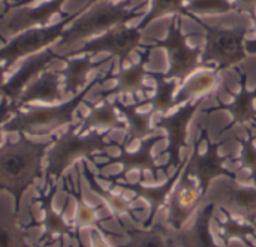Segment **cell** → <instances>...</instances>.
Here are the masks:
<instances>
[{"label":"cell","instance_id":"cell-1","mask_svg":"<svg viewBox=\"0 0 256 247\" xmlns=\"http://www.w3.org/2000/svg\"><path fill=\"white\" fill-rule=\"evenodd\" d=\"M57 136L46 141H34L20 134L18 140H6L0 146V190L9 194L14 200V212L18 214L21 200L45 174L44 159Z\"/></svg>","mask_w":256,"mask_h":247},{"label":"cell","instance_id":"cell-2","mask_svg":"<svg viewBox=\"0 0 256 247\" xmlns=\"http://www.w3.org/2000/svg\"><path fill=\"white\" fill-rule=\"evenodd\" d=\"M112 76V70H108L104 76L93 78L78 94L72 96L69 100L63 104L54 105H34L27 108L26 111L20 110L14 114L10 120H8L3 126L4 134H27L34 136H46L54 130L70 126L74 122L75 111L81 104H84L87 94L98 86L105 82Z\"/></svg>","mask_w":256,"mask_h":247},{"label":"cell","instance_id":"cell-3","mask_svg":"<svg viewBox=\"0 0 256 247\" xmlns=\"http://www.w3.org/2000/svg\"><path fill=\"white\" fill-rule=\"evenodd\" d=\"M78 128L80 123H72L68 128V130L58 135L56 138V142L50 147L46 153L44 189H46V186L51 184V178H54V182L58 183V180L64 177L66 171L72 165L81 162L82 159L93 160L94 156L102 154V152L108 147H120L118 142L108 140L110 132L90 130L87 134H80Z\"/></svg>","mask_w":256,"mask_h":247},{"label":"cell","instance_id":"cell-4","mask_svg":"<svg viewBox=\"0 0 256 247\" xmlns=\"http://www.w3.org/2000/svg\"><path fill=\"white\" fill-rule=\"evenodd\" d=\"M130 3L132 0L96 2L90 9H87L81 16H78L72 26L64 30L57 45L64 46L76 44L80 40L96 38L114 27L126 26L130 20L142 16V8L147 4V2H141L135 8H130Z\"/></svg>","mask_w":256,"mask_h":247},{"label":"cell","instance_id":"cell-5","mask_svg":"<svg viewBox=\"0 0 256 247\" xmlns=\"http://www.w3.org/2000/svg\"><path fill=\"white\" fill-rule=\"evenodd\" d=\"M186 18L194 20L206 32V45L201 54V63H216V70H226L228 68L238 66L246 60L248 52L244 48L246 34L250 33V27H219L210 26L198 15L188 12Z\"/></svg>","mask_w":256,"mask_h":247},{"label":"cell","instance_id":"cell-6","mask_svg":"<svg viewBox=\"0 0 256 247\" xmlns=\"http://www.w3.org/2000/svg\"><path fill=\"white\" fill-rule=\"evenodd\" d=\"M96 2L99 0H87L86 4L81 6L78 10L68 14L64 18L58 20L57 22H52L45 27L27 28L15 34L10 40H8L4 45L0 46V62H3L4 68L9 70V68L15 62L45 51L46 48H50V45H52L54 42H58L64 30L69 27V24L74 22L78 16H81Z\"/></svg>","mask_w":256,"mask_h":247},{"label":"cell","instance_id":"cell-7","mask_svg":"<svg viewBox=\"0 0 256 247\" xmlns=\"http://www.w3.org/2000/svg\"><path fill=\"white\" fill-rule=\"evenodd\" d=\"M192 34H184L182 30V16L174 15L166 32L165 39H154L148 46L164 48L168 54V72H165L166 80H177L184 82L192 74L200 68H204L201 63L202 50L200 46H190L188 39Z\"/></svg>","mask_w":256,"mask_h":247},{"label":"cell","instance_id":"cell-8","mask_svg":"<svg viewBox=\"0 0 256 247\" xmlns=\"http://www.w3.org/2000/svg\"><path fill=\"white\" fill-rule=\"evenodd\" d=\"M224 213L256 226V186L240 183L234 178H216L206 198Z\"/></svg>","mask_w":256,"mask_h":247},{"label":"cell","instance_id":"cell-9","mask_svg":"<svg viewBox=\"0 0 256 247\" xmlns=\"http://www.w3.org/2000/svg\"><path fill=\"white\" fill-rule=\"evenodd\" d=\"M142 32L138 27H128V26H118L108 32H105L100 36L92 38L84 42L82 46L78 50H74L68 52V57H76V56H96L99 52L110 54L111 58H117L118 62V70L124 68V63L129 60V56L134 51H138L144 45L141 44Z\"/></svg>","mask_w":256,"mask_h":247},{"label":"cell","instance_id":"cell-10","mask_svg":"<svg viewBox=\"0 0 256 247\" xmlns=\"http://www.w3.org/2000/svg\"><path fill=\"white\" fill-rule=\"evenodd\" d=\"M202 102H204V98L188 102L184 106L177 110L174 114L164 116L154 128V129L165 130V138H166L165 153L168 156V160L162 170H164V174L166 178L171 177L184 164L182 160V150L188 144V128H189L192 118L195 117V114L202 106Z\"/></svg>","mask_w":256,"mask_h":247},{"label":"cell","instance_id":"cell-11","mask_svg":"<svg viewBox=\"0 0 256 247\" xmlns=\"http://www.w3.org/2000/svg\"><path fill=\"white\" fill-rule=\"evenodd\" d=\"M200 130L202 132L204 135V140H206V144H207V148L204 153H201L198 150L200 147V142H201V135L198 138V141L195 142V148L194 152L190 153V156L188 158V171L189 174L196 180L198 186H200V190L202 194V196L206 198L212 183L216 180V178H220V177H228V178H234L238 182V176H240V171H236V172H231L228 171L226 168H224L225 162L228 159H231V156H220L219 154V148L220 146L224 144V141H210L208 138V132L206 128H200Z\"/></svg>","mask_w":256,"mask_h":247},{"label":"cell","instance_id":"cell-12","mask_svg":"<svg viewBox=\"0 0 256 247\" xmlns=\"http://www.w3.org/2000/svg\"><path fill=\"white\" fill-rule=\"evenodd\" d=\"M58 190V183L52 182L46 189L44 188H38V196L32 198L34 201V204H39V207L42 208L44 212V218L42 220L39 222V226H42L44 232L40 236V238L38 240L36 247H50V246H63V238L64 237H76V232H75V226L69 225L63 214L68 208V204H69V198H66L64 201V206H63V210L62 213H57L54 210V196Z\"/></svg>","mask_w":256,"mask_h":247},{"label":"cell","instance_id":"cell-13","mask_svg":"<svg viewBox=\"0 0 256 247\" xmlns=\"http://www.w3.org/2000/svg\"><path fill=\"white\" fill-rule=\"evenodd\" d=\"M204 196L200 190L196 180L188 171V159L184 170L176 183L170 198H168V225L172 231H180L184 228L188 220L196 213Z\"/></svg>","mask_w":256,"mask_h":247},{"label":"cell","instance_id":"cell-14","mask_svg":"<svg viewBox=\"0 0 256 247\" xmlns=\"http://www.w3.org/2000/svg\"><path fill=\"white\" fill-rule=\"evenodd\" d=\"M160 140H166L165 136H153V138H146L141 141L140 144V148L136 152H132L129 153L126 148H122L120 147V154L118 156H108L106 153H102L99 156L105 158V164H98L96 168L99 171H102L105 166H110V165H114V164H118L123 166V170L114 176V177H104L105 180L108 182H112L117 183L120 182L122 178H124L130 171H150L154 177V180H159V174H160V170L153 158V147L160 141Z\"/></svg>","mask_w":256,"mask_h":247},{"label":"cell","instance_id":"cell-15","mask_svg":"<svg viewBox=\"0 0 256 247\" xmlns=\"http://www.w3.org/2000/svg\"><path fill=\"white\" fill-rule=\"evenodd\" d=\"M64 56H60L52 48H46L42 52H38L34 56H30L24 58L22 64L4 81V84L0 87V96L8 98L10 102L16 104L26 87L34 81L42 72L46 70V66L51 64L54 60L63 62Z\"/></svg>","mask_w":256,"mask_h":247},{"label":"cell","instance_id":"cell-16","mask_svg":"<svg viewBox=\"0 0 256 247\" xmlns=\"http://www.w3.org/2000/svg\"><path fill=\"white\" fill-rule=\"evenodd\" d=\"M234 69L240 75V92L232 93L230 90V87L225 82H222V87L228 93L232 94L234 100L230 102V104L218 102L214 106L206 108L202 111L204 114H214V112H219V111H228L232 116V122L230 124H226V128H224L220 130V135H224L225 132H230L237 124H246V123L254 122L256 118V110L254 108V100L256 99V87L254 90H249L248 88V76L243 74V70L238 66H236Z\"/></svg>","mask_w":256,"mask_h":247},{"label":"cell","instance_id":"cell-17","mask_svg":"<svg viewBox=\"0 0 256 247\" xmlns=\"http://www.w3.org/2000/svg\"><path fill=\"white\" fill-rule=\"evenodd\" d=\"M216 206L213 202H206L194 214V220L189 226L180 231H174L177 247H234L220 246L214 242L212 234V222L214 219Z\"/></svg>","mask_w":256,"mask_h":247},{"label":"cell","instance_id":"cell-18","mask_svg":"<svg viewBox=\"0 0 256 247\" xmlns=\"http://www.w3.org/2000/svg\"><path fill=\"white\" fill-rule=\"evenodd\" d=\"M150 51L152 48L148 45L142 46V51L140 52V60L138 63L120 69L112 78L116 80V86L111 87L110 90L100 92L99 98L102 100H106L110 96H118V94H134L136 93H146L148 92V86L146 84V76H148V69L147 63L150 60Z\"/></svg>","mask_w":256,"mask_h":247},{"label":"cell","instance_id":"cell-19","mask_svg":"<svg viewBox=\"0 0 256 247\" xmlns=\"http://www.w3.org/2000/svg\"><path fill=\"white\" fill-rule=\"evenodd\" d=\"M184 165H186V160L183 164V166L180 170H177L171 177H168L162 184H158V186H146L140 182L136 183H114V186H118V188H123L126 190H130L136 195V198H142L146 200L148 204H150V213L147 216V219L144 220L142 226L144 228H150L154 225V220H156V216L158 213L160 212V208H164V206L168 202V198L176 186V183L178 182L183 170H184Z\"/></svg>","mask_w":256,"mask_h":247},{"label":"cell","instance_id":"cell-20","mask_svg":"<svg viewBox=\"0 0 256 247\" xmlns=\"http://www.w3.org/2000/svg\"><path fill=\"white\" fill-rule=\"evenodd\" d=\"M69 0H45L34 8H21L9 21L8 30L14 34L21 33V30L33 28V27H45L50 26L52 18L58 15L64 18L68 14L63 12L64 3Z\"/></svg>","mask_w":256,"mask_h":247},{"label":"cell","instance_id":"cell-21","mask_svg":"<svg viewBox=\"0 0 256 247\" xmlns=\"http://www.w3.org/2000/svg\"><path fill=\"white\" fill-rule=\"evenodd\" d=\"M112 58L108 56L106 58L100 62H93V56L84 54V56H76V57H66L63 58L64 62V69L58 70L60 76H63L64 82V94H78L81 88H84L87 82V76L92 70L102 68L104 64L110 63Z\"/></svg>","mask_w":256,"mask_h":247},{"label":"cell","instance_id":"cell-22","mask_svg":"<svg viewBox=\"0 0 256 247\" xmlns=\"http://www.w3.org/2000/svg\"><path fill=\"white\" fill-rule=\"evenodd\" d=\"M63 93L60 90V74L58 70H45L34 81H32L20 99L16 100L18 111L27 106L32 102H44V104H56L62 100Z\"/></svg>","mask_w":256,"mask_h":247},{"label":"cell","instance_id":"cell-23","mask_svg":"<svg viewBox=\"0 0 256 247\" xmlns=\"http://www.w3.org/2000/svg\"><path fill=\"white\" fill-rule=\"evenodd\" d=\"M144 104H150V99L138 100V102L130 104V105L123 104L120 99L114 100V105H116L117 111L122 112L126 117V120H128V124H126V140L120 144L122 148H126L135 140L142 141V140L148 138V135L154 130L152 128V117H153L152 111H148V112H140L138 111V108L142 106Z\"/></svg>","mask_w":256,"mask_h":247},{"label":"cell","instance_id":"cell-24","mask_svg":"<svg viewBox=\"0 0 256 247\" xmlns=\"http://www.w3.org/2000/svg\"><path fill=\"white\" fill-rule=\"evenodd\" d=\"M84 104L90 108V112L81 120L78 132L87 134L90 130H100V132H111L117 129H126L124 122L120 120L117 108L114 102L102 100L100 105H92L90 102Z\"/></svg>","mask_w":256,"mask_h":247},{"label":"cell","instance_id":"cell-25","mask_svg":"<svg viewBox=\"0 0 256 247\" xmlns=\"http://www.w3.org/2000/svg\"><path fill=\"white\" fill-rule=\"evenodd\" d=\"M75 174H76V183H75V186L72 189H69V177H64V189L75 200V204H76L75 219H74V226H75V232H76L75 240L78 242V246L84 247L82 243H81V240H80V231L81 230H84V228H90V230L92 228H98L99 231H104V228L100 226V220L96 216V208L90 207L84 201L82 188H81V177H82L81 165H76L75 166Z\"/></svg>","mask_w":256,"mask_h":247},{"label":"cell","instance_id":"cell-26","mask_svg":"<svg viewBox=\"0 0 256 247\" xmlns=\"http://www.w3.org/2000/svg\"><path fill=\"white\" fill-rule=\"evenodd\" d=\"M219 70L214 69H202L192 74L176 93V104H188L196 99H202V96L213 92L219 82Z\"/></svg>","mask_w":256,"mask_h":247},{"label":"cell","instance_id":"cell-27","mask_svg":"<svg viewBox=\"0 0 256 247\" xmlns=\"http://www.w3.org/2000/svg\"><path fill=\"white\" fill-rule=\"evenodd\" d=\"M80 165H81V172H82V176H84V178H86V182H87L90 190H92L94 195H98V196L105 202V206L108 207V210H110V213H111V218H116L122 226H123V224H122L120 218H122L123 214H128L134 222H138V219H136V218L134 216V213H132L130 202H129L124 196L117 195V194H114V192L110 190V189H104V188L98 183L94 174L88 170L87 162L82 160V162H80Z\"/></svg>","mask_w":256,"mask_h":247},{"label":"cell","instance_id":"cell-28","mask_svg":"<svg viewBox=\"0 0 256 247\" xmlns=\"http://www.w3.org/2000/svg\"><path fill=\"white\" fill-rule=\"evenodd\" d=\"M128 242L117 247H177L174 231L165 225L156 224L150 228H124Z\"/></svg>","mask_w":256,"mask_h":247},{"label":"cell","instance_id":"cell-29","mask_svg":"<svg viewBox=\"0 0 256 247\" xmlns=\"http://www.w3.org/2000/svg\"><path fill=\"white\" fill-rule=\"evenodd\" d=\"M148 76L156 81V88L153 96L150 98V105H152V114H166L170 110L177 106L176 104V96L177 93V80H166L162 72H153L148 70Z\"/></svg>","mask_w":256,"mask_h":247},{"label":"cell","instance_id":"cell-30","mask_svg":"<svg viewBox=\"0 0 256 247\" xmlns=\"http://www.w3.org/2000/svg\"><path fill=\"white\" fill-rule=\"evenodd\" d=\"M0 247H32L27 243L26 230L18 222V214L0 204Z\"/></svg>","mask_w":256,"mask_h":247},{"label":"cell","instance_id":"cell-31","mask_svg":"<svg viewBox=\"0 0 256 247\" xmlns=\"http://www.w3.org/2000/svg\"><path fill=\"white\" fill-rule=\"evenodd\" d=\"M226 216L225 220H219V238L222 240L224 246H230L234 240H240L242 243H244L246 247H254V244L249 242V236L256 237V226L246 224L240 219H236L226 213H224Z\"/></svg>","mask_w":256,"mask_h":247},{"label":"cell","instance_id":"cell-32","mask_svg":"<svg viewBox=\"0 0 256 247\" xmlns=\"http://www.w3.org/2000/svg\"><path fill=\"white\" fill-rule=\"evenodd\" d=\"M189 0H150V9L142 16L141 22L136 26L141 32L148 27L154 20L165 16V15H180L186 16V3Z\"/></svg>","mask_w":256,"mask_h":247},{"label":"cell","instance_id":"cell-33","mask_svg":"<svg viewBox=\"0 0 256 247\" xmlns=\"http://www.w3.org/2000/svg\"><path fill=\"white\" fill-rule=\"evenodd\" d=\"M246 134H248V138H243V140L236 136L237 142L242 144V152L237 160L242 165V170L249 171L248 182H250L254 186H256V146L254 129L250 126H246Z\"/></svg>","mask_w":256,"mask_h":247},{"label":"cell","instance_id":"cell-34","mask_svg":"<svg viewBox=\"0 0 256 247\" xmlns=\"http://www.w3.org/2000/svg\"><path fill=\"white\" fill-rule=\"evenodd\" d=\"M186 10L194 15H207L228 14L237 9L232 0H189L186 3Z\"/></svg>","mask_w":256,"mask_h":247},{"label":"cell","instance_id":"cell-35","mask_svg":"<svg viewBox=\"0 0 256 247\" xmlns=\"http://www.w3.org/2000/svg\"><path fill=\"white\" fill-rule=\"evenodd\" d=\"M18 112V108L14 102H10L8 98H0V146L4 142V130L3 126L8 120H10V114Z\"/></svg>","mask_w":256,"mask_h":247},{"label":"cell","instance_id":"cell-36","mask_svg":"<svg viewBox=\"0 0 256 247\" xmlns=\"http://www.w3.org/2000/svg\"><path fill=\"white\" fill-rule=\"evenodd\" d=\"M237 12L249 14L250 18H256V0H232Z\"/></svg>","mask_w":256,"mask_h":247},{"label":"cell","instance_id":"cell-37","mask_svg":"<svg viewBox=\"0 0 256 247\" xmlns=\"http://www.w3.org/2000/svg\"><path fill=\"white\" fill-rule=\"evenodd\" d=\"M90 240H92V247H111L106 243L105 236L98 228L90 230Z\"/></svg>","mask_w":256,"mask_h":247},{"label":"cell","instance_id":"cell-38","mask_svg":"<svg viewBox=\"0 0 256 247\" xmlns=\"http://www.w3.org/2000/svg\"><path fill=\"white\" fill-rule=\"evenodd\" d=\"M34 2H38V0H15V2H12V3H10L9 10H10V9H14V8H28V6H30V4H33Z\"/></svg>","mask_w":256,"mask_h":247},{"label":"cell","instance_id":"cell-39","mask_svg":"<svg viewBox=\"0 0 256 247\" xmlns=\"http://www.w3.org/2000/svg\"><path fill=\"white\" fill-rule=\"evenodd\" d=\"M244 48H246V52L256 54V38L255 39H246L244 40Z\"/></svg>","mask_w":256,"mask_h":247},{"label":"cell","instance_id":"cell-40","mask_svg":"<svg viewBox=\"0 0 256 247\" xmlns=\"http://www.w3.org/2000/svg\"><path fill=\"white\" fill-rule=\"evenodd\" d=\"M6 72H8V69L4 68L3 62H0V87H2V86L4 84V81H6V80H4V74H6Z\"/></svg>","mask_w":256,"mask_h":247},{"label":"cell","instance_id":"cell-41","mask_svg":"<svg viewBox=\"0 0 256 247\" xmlns=\"http://www.w3.org/2000/svg\"><path fill=\"white\" fill-rule=\"evenodd\" d=\"M0 2H2V3H3V6H4V9H3V15H4V14H8V12H9V6H10V3H12V2H10V0H0Z\"/></svg>","mask_w":256,"mask_h":247},{"label":"cell","instance_id":"cell-42","mask_svg":"<svg viewBox=\"0 0 256 247\" xmlns=\"http://www.w3.org/2000/svg\"><path fill=\"white\" fill-rule=\"evenodd\" d=\"M3 16H4V15H3V14H0V20H2ZM6 42H8V40H6V38H4L3 34H0V44H3V45H4Z\"/></svg>","mask_w":256,"mask_h":247},{"label":"cell","instance_id":"cell-43","mask_svg":"<svg viewBox=\"0 0 256 247\" xmlns=\"http://www.w3.org/2000/svg\"><path fill=\"white\" fill-rule=\"evenodd\" d=\"M252 21H254V27H250V33H256V18H254Z\"/></svg>","mask_w":256,"mask_h":247},{"label":"cell","instance_id":"cell-44","mask_svg":"<svg viewBox=\"0 0 256 247\" xmlns=\"http://www.w3.org/2000/svg\"><path fill=\"white\" fill-rule=\"evenodd\" d=\"M112 2H120V0H112Z\"/></svg>","mask_w":256,"mask_h":247},{"label":"cell","instance_id":"cell-45","mask_svg":"<svg viewBox=\"0 0 256 247\" xmlns=\"http://www.w3.org/2000/svg\"><path fill=\"white\" fill-rule=\"evenodd\" d=\"M254 123H255V124H256V118H255V120H254Z\"/></svg>","mask_w":256,"mask_h":247},{"label":"cell","instance_id":"cell-46","mask_svg":"<svg viewBox=\"0 0 256 247\" xmlns=\"http://www.w3.org/2000/svg\"><path fill=\"white\" fill-rule=\"evenodd\" d=\"M70 247H72V246H70Z\"/></svg>","mask_w":256,"mask_h":247}]
</instances>
